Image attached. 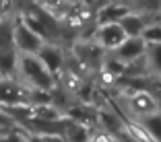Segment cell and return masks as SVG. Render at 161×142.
<instances>
[{
	"instance_id": "cell-4",
	"label": "cell",
	"mask_w": 161,
	"mask_h": 142,
	"mask_svg": "<svg viewBox=\"0 0 161 142\" xmlns=\"http://www.w3.org/2000/svg\"><path fill=\"white\" fill-rule=\"evenodd\" d=\"M126 37L128 35L124 33V29H122L120 23H101V25H97L95 31H93V41L97 43L101 50H105L108 54L114 52Z\"/></svg>"
},
{
	"instance_id": "cell-7",
	"label": "cell",
	"mask_w": 161,
	"mask_h": 142,
	"mask_svg": "<svg viewBox=\"0 0 161 142\" xmlns=\"http://www.w3.org/2000/svg\"><path fill=\"white\" fill-rule=\"evenodd\" d=\"M37 56H39V60L46 64V68L52 72V74H56L58 70L64 68V60H66V58H64V52H62L58 45H54V43L46 41L42 45V50L37 52Z\"/></svg>"
},
{
	"instance_id": "cell-3",
	"label": "cell",
	"mask_w": 161,
	"mask_h": 142,
	"mask_svg": "<svg viewBox=\"0 0 161 142\" xmlns=\"http://www.w3.org/2000/svg\"><path fill=\"white\" fill-rule=\"evenodd\" d=\"M13 43L19 50V54H37L46 39L29 27L27 21H19L17 27L13 29Z\"/></svg>"
},
{
	"instance_id": "cell-15",
	"label": "cell",
	"mask_w": 161,
	"mask_h": 142,
	"mask_svg": "<svg viewBox=\"0 0 161 142\" xmlns=\"http://www.w3.org/2000/svg\"><path fill=\"white\" fill-rule=\"evenodd\" d=\"M0 122H4V118H2V115H0Z\"/></svg>"
},
{
	"instance_id": "cell-12",
	"label": "cell",
	"mask_w": 161,
	"mask_h": 142,
	"mask_svg": "<svg viewBox=\"0 0 161 142\" xmlns=\"http://www.w3.org/2000/svg\"><path fill=\"white\" fill-rule=\"evenodd\" d=\"M17 58H19V52L17 50H4L0 52V74H13L17 70Z\"/></svg>"
},
{
	"instance_id": "cell-8",
	"label": "cell",
	"mask_w": 161,
	"mask_h": 142,
	"mask_svg": "<svg viewBox=\"0 0 161 142\" xmlns=\"http://www.w3.org/2000/svg\"><path fill=\"white\" fill-rule=\"evenodd\" d=\"M134 122L141 126L142 134L149 138V142H161V111L142 115V118L134 119Z\"/></svg>"
},
{
	"instance_id": "cell-11",
	"label": "cell",
	"mask_w": 161,
	"mask_h": 142,
	"mask_svg": "<svg viewBox=\"0 0 161 142\" xmlns=\"http://www.w3.org/2000/svg\"><path fill=\"white\" fill-rule=\"evenodd\" d=\"M138 37L147 43V45L161 43V19H151L147 25H145V29L141 31Z\"/></svg>"
},
{
	"instance_id": "cell-5",
	"label": "cell",
	"mask_w": 161,
	"mask_h": 142,
	"mask_svg": "<svg viewBox=\"0 0 161 142\" xmlns=\"http://www.w3.org/2000/svg\"><path fill=\"white\" fill-rule=\"evenodd\" d=\"M145 50H147V43L142 41L141 37H126L114 52H109V54L126 66V64H130V62H134V60L145 56Z\"/></svg>"
},
{
	"instance_id": "cell-10",
	"label": "cell",
	"mask_w": 161,
	"mask_h": 142,
	"mask_svg": "<svg viewBox=\"0 0 161 142\" xmlns=\"http://www.w3.org/2000/svg\"><path fill=\"white\" fill-rule=\"evenodd\" d=\"M145 64H147V70L151 76H157L161 78V43H153V45H147L145 50Z\"/></svg>"
},
{
	"instance_id": "cell-14",
	"label": "cell",
	"mask_w": 161,
	"mask_h": 142,
	"mask_svg": "<svg viewBox=\"0 0 161 142\" xmlns=\"http://www.w3.org/2000/svg\"><path fill=\"white\" fill-rule=\"evenodd\" d=\"M66 2H70V4H79V2H87V0H66Z\"/></svg>"
},
{
	"instance_id": "cell-9",
	"label": "cell",
	"mask_w": 161,
	"mask_h": 142,
	"mask_svg": "<svg viewBox=\"0 0 161 142\" xmlns=\"http://www.w3.org/2000/svg\"><path fill=\"white\" fill-rule=\"evenodd\" d=\"M149 21H151L149 17H145V14L136 13V10H130V13L124 14V17L118 21V23L122 25L124 33H126L128 37H138V35H141V31L145 29V25H147Z\"/></svg>"
},
{
	"instance_id": "cell-1",
	"label": "cell",
	"mask_w": 161,
	"mask_h": 142,
	"mask_svg": "<svg viewBox=\"0 0 161 142\" xmlns=\"http://www.w3.org/2000/svg\"><path fill=\"white\" fill-rule=\"evenodd\" d=\"M17 70L21 72L23 81L27 82V89H31V91L52 93L54 87H56V74H52L47 70L37 54H19Z\"/></svg>"
},
{
	"instance_id": "cell-13",
	"label": "cell",
	"mask_w": 161,
	"mask_h": 142,
	"mask_svg": "<svg viewBox=\"0 0 161 142\" xmlns=\"http://www.w3.org/2000/svg\"><path fill=\"white\" fill-rule=\"evenodd\" d=\"M91 4L95 6V10H97V6H101V4H105V2H108V0H89Z\"/></svg>"
},
{
	"instance_id": "cell-2",
	"label": "cell",
	"mask_w": 161,
	"mask_h": 142,
	"mask_svg": "<svg viewBox=\"0 0 161 142\" xmlns=\"http://www.w3.org/2000/svg\"><path fill=\"white\" fill-rule=\"evenodd\" d=\"M120 99H124V105H126V111L130 115V119H138L142 115L155 113L161 109V103L157 101V97H153L151 93L141 89H124V93L120 95Z\"/></svg>"
},
{
	"instance_id": "cell-6",
	"label": "cell",
	"mask_w": 161,
	"mask_h": 142,
	"mask_svg": "<svg viewBox=\"0 0 161 142\" xmlns=\"http://www.w3.org/2000/svg\"><path fill=\"white\" fill-rule=\"evenodd\" d=\"M31 97V89H23L14 81H0V101L8 105H21Z\"/></svg>"
}]
</instances>
